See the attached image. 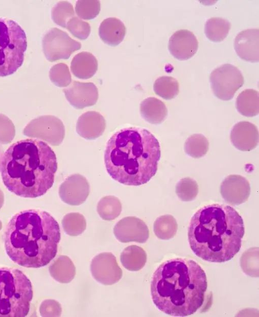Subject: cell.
Returning <instances> with one entry per match:
<instances>
[{"label":"cell","mask_w":259,"mask_h":317,"mask_svg":"<svg viewBox=\"0 0 259 317\" xmlns=\"http://www.w3.org/2000/svg\"><path fill=\"white\" fill-rule=\"evenodd\" d=\"M120 260L122 265L127 270L138 271L145 266L147 254L141 247L132 245L123 250L121 254Z\"/></svg>","instance_id":"cell-23"},{"label":"cell","mask_w":259,"mask_h":317,"mask_svg":"<svg viewBox=\"0 0 259 317\" xmlns=\"http://www.w3.org/2000/svg\"><path fill=\"white\" fill-rule=\"evenodd\" d=\"M209 79L214 95L219 99L226 101L233 97L244 82L240 70L228 63L214 69L210 74Z\"/></svg>","instance_id":"cell-8"},{"label":"cell","mask_w":259,"mask_h":317,"mask_svg":"<svg viewBox=\"0 0 259 317\" xmlns=\"http://www.w3.org/2000/svg\"><path fill=\"white\" fill-rule=\"evenodd\" d=\"M50 273L52 277L57 281L67 283L70 282L76 275V267L67 256H59L54 263L50 267Z\"/></svg>","instance_id":"cell-24"},{"label":"cell","mask_w":259,"mask_h":317,"mask_svg":"<svg viewBox=\"0 0 259 317\" xmlns=\"http://www.w3.org/2000/svg\"><path fill=\"white\" fill-rule=\"evenodd\" d=\"M63 92L69 103L78 109L95 105L99 97L97 87L92 82L74 81Z\"/></svg>","instance_id":"cell-14"},{"label":"cell","mask_w":259,"mask_h":317,"mask_svg":"<svg viewBox=\"0 0 259 317\" xmlns=\"http://www.w3.org/2000/svg\"><path fill=\"white\" fill-rule=\"evenodd\" d=\"M168 48L176 58L184 60L191 58L197 52L198 41L194 34L186 29L176 31L170 38Z\"/></svg>","instance_id":"cell-15"},{"label":"cell","mask_w":259,"mask_h":317,"mask_svg":"<svg viewBox=\"0 0 259 317\" xmlns=\"http://www.w3.org/2000/svg\"><path fill=\"white\" fill-rule=\"evenodd\" d=\"M100 8V3L98 0H79L75 7L78 16L87 20L96 17L99 14Z\"/></svg>","instance_id":"cell-33"},{"label":"cell","mask_w":259,"mask_h":317,"mask_svg":"<svg viewBox=\"0 0 259 317\" xmlns=\"http://www.w3.org/2000/svg\"><path fill=\"white\" fill-rule=\"evenodd\" d=\"M43 47L47 59L54 61L69 58L73 53L80 49L81 44L70 37L65 32L54 28L44 36Z\"/></svg>","instance_id":"cell-9"},{"label":"cell","mask_w":259,"mask_h":317,"mask_svg":"<svg viewBox=\"0 0 259 317\" xmlns=\"http://www.w3.org/2000/svg\"><path fill=\"white\" fill-rule=\"evenodd\" d=\"M90 191L89 184L86 178L79 174L68 177L61 185L59 195L65 203L78 206L83 203Z\"/></svg>","instance_id":"cell-12"},{"label":"cell","mask_w":259,"mask_h":317,"mask_svg":"<svg viewBox=\"0 0 259 317\" xmlns=\"http://www.w3.org/2000/svg\"><path fill=\"white\" fill-rule=\"evenodd\" d=\"M50 78L59 87L67 86L72 81L68 67L63 63H57L52 67L50 71Z\"/></svg>","instance_id":"cell-34"},{"label":"cell","mask_w":259,"mask_h":317,"mask_svg":"<svg viewBox=\"0 0 259 317\" xmlns=\"http://www.w3.org/2000/svg\"><path fill=\"white\" fill-rule=\"evenodd\" d=\"M71 71L79 79H87L92 77L98 69V61L90 53L81 52L76 54L70 63Z\"/></svg>","instance_id":"cell-20"},{"label":"cell","mask_w":259,"mask_h":317,"mask_svg":"<svg viewBox=\"0 0 259 317\" xmlns=\"http://www.w3.org/2000/svg\"><path fill=\"white\" fill-rule=\"evenodd\" d=\"M33 291L20 270L0 267V317H25L30 311Z\"/></svg>","instance_id":"cell-6"},{"label":"cell","mask_w":259,"mask_h":317,"mask_svg":"<svg viewBox=\"0 0 259 317\" xmlns=\"http://www.w3.org/2000/svg\"><path fill=\"white\" fill-rule=\"evenodd\" d=\"M106 126L104 117L99 112L88 111L81 115L76 124L78 134L87 140H94L100 137Z\"/></svg>","instance_id":"cell-18"},{"label":"cell","mask_w":259,"mask_h":317,"mask_svg":"<svg viewBox=\"0 0 259 317\" xmlns=\"http://www.w3.org/2000/svg\"><path fill=\"white\" fill-rule=\"evenodd\" d=\"M244 233L243 218L233 208L214 203L200 208L192 217L188 239L197 256L220 263L239 252Z\"/></svg>","instance_id":"cell-4"},{"label":"cell","mask_w":259,"mask_h":317,"mask_svg":"<svg viewBox=\"0 0 259 317\" xmlns=\"http://www.w3.org/2000/svg\"><path fill=\"white\" fill-rule=\"evenodd\" d=\"M122 211V204L118 198L109 195L102 198L98 203L97 212L105 220H112L117 217Z\"/></svg>","instance_id":"cell-26"},{"label":"cell","mask_w":259,"mask_h":317,"mask_svg":"<svg viewBox=\"0 0 259 317\" xmlns=\"http://www.w3.org/2000/svg\"><path fill=\"white\" fill-rule=\"evenodd\" d=\"M153 89L155 94L166 100L176 97L179 92V84L174 78L162 76L154 82Z\"/></svg>","instance_id":"cell-27"},{"label":"cell","mask_w":259,"mask_h":317,"mask_svg":"<svg viewBox=\"0 0 259 317\" xmlns=\"http://www.w3.org/2000/svg\"><path fill=\"white\" fill-rule=\"evenodd\" d=\"M209 148V142L207 138L202 134L191 135L184 143V151L191 157L200 158L205 155Z\"/></svg>","instance_id":"cell-28"},{"label":"cell","mask_w":259,"mask_h":317,"mask_svg":"<svg viewBox=\"0 0 259 317\" xmlns=\"http://www.w3.org/2000/svg\"><path fill=\"white\" fill-rule=\"evenodd\" d=\"M230 139L237 149L242 151H249L258 145V130L254 124L241 121L233 126Z\"/></svg>","instance_id":"cell-17"},{"label":"cell","mask_w":259,"mask_h":317,"mask_svg":"<svg viewBox=\"0 0 259 317\" xmlns=\"http://www.w3.org/2000/svg\"><path fill=\"white\" fill-rule=\"evenodd\" d=\"M60 240L58 223L48 212L39 209L16 213L6 225L3 236L9 258L19 266L34 268L51 262Z\"/></svg>","instance_id":"cell-2"},{"label":"cell","mask_w":259,"mask_h":317,"mask_svg":"<svg viewBox=\"0 0 259 317\" xmlns=\"http://www.w3.org/2000/svg\"><path fill=\"white\" fill-rule=\"evenodd\" d=\"M176 193L182 201L194 200L198 195V185L194 179L186 177L181 179L176 186Z\"/></svg>","instance_id":"cell-31"},{"label":"cell","mask_w":259,"mask_h":317,"mask_svg":"<svg viewBox=\"0 0 259 317\" xmlns=\"http://www.w3.org/2000/svg\"><path fill=\"white\" fill-rule=\"evenodd\" d=\"M27 47L21 27L13 19L0 17V77L13 74L21 66Z\"/></svg>","instance_id":"cell-7"},{"label":"cell","mask_w":259,"mask_h":317,"mask_svg":"<svg viewBox=\"0 0 259 317\" xmlns=\"http://www.w3.org/2000/svg\"><path fill=\"white\" fill-rule=\"evenodd\" d=\"M231 24L222 17H211L205 24L204 32L208 39L212 41L220 42L227 36Z\"/></svg>","instance_id":"cell-25"},{"label":"cell","mask_w":259,"mask_h":317,"mask_svg":"<svg viewBox=\"0 0 259 317\" xmlns=\"http://www.w3.org/2000/svg\"><path fill=\"white\" fill-rule=\"evenodd\" d=\"M140 112L146 121L157 124L162 123L165 120L168 115V109L162 101L150 97L140 103Z\"/></svg>","instance_id":"cell-21"},{"label":"cell","mask_w":259,"mask_h":317,"mask_svg":"<svg viewBox=\"0 0 259 317\" xmlns=\"http://www.w3.org/2000/svg\"><path fill=\"white\" fill-rule=\"evenodd\" d=\"M258 92L253 89H246L238 96L236 106L242 115L252 117L258 114Z\"/></svg>","instance_id":"cell-22"},{"label":"cell","mask_w":259,"mask_h":317,"mask_svg":"<svg viewBox=\"0 0 259 317\" xmlns=\"http://www.w3.org/2000/svg\"><path fill=\"white\" fill-rule=\"evenodd\" d=\"M159 143L148 129L124 128L108 140L104 163L109 175L119 183L137 186L148 182L157 170Z\"/></svg>","instance_id":"cell-5"},{"label":"cell","mask_w":259,"mask_h":317,"mask_svg":"<svg viewBox=\"0 0 259 317\" xmlns=\"http://www.w3.org/2000/svg\"><path fill=\"white\" fill-rule=\"evenodd\" d=\"M220 193L224 199L232 205H238L247 200L250 186L247 179L240 175L227 176L220 186Z\"/></svg>","instance_id":"cell-13"},{"label":"cell","mask_w":259,"mask_h":317,"mask_svg":"<svg viewBox=\"0 0 259 317\" xmlns=\"http://www.w3.org/2000/svg\"><path fill=\"white\" fill-rule=\"evenodd\" d=\"M207 279L201 266L192 259H171L154 272L151 282L153 303L161 311L175 316L195 313L203 304Z\"/></svg>","instance_id":"cell-3"},{"label":"cell","mask_w":259,"mask_h":317,"mask_svg":"<svg viewBox=\"0 0 259 317\" xmlns=\"http://www.w3.org/2000/svg\"><path fill=\"white\" fill-rule=\"evenodd\" d=\"M113 233L120 242L145 243L149 236V231L142 219L134 217H125L119 221L113 228Z\"/></svg>","instance_id":"cell-11"},{"label":"cell","mask_w":259,"mask_h":317,"mask_svg":"<svg viewBox=\"0 0 259 317\" xmlns=\"http://www.w3.org/2000/svg\"><path fill=\"white\" fill-rule=\"evenodd\" d=\"M124 23L116 17H109L103 20L99 28L101 39L107 44L115 46L123 40L126 34Z\"/></svg>","instance_id":"cell-19"},{"label":"cell","mask_w":259,"mask_h":317,"mask_svg":"<svg viewBox=\"0 0 259 317\" xmlns=\"http://www.w3.org/2000/svg\"><path fill=\"white\" fill-rule=\"evenodd\" d=\"M72 5L67 1L58 2L53 8L52 16L54 21L59 26L66 28L68 21L74 17Z\"/></svg>","instance_id":"cell-32"},{"label":"cell","mask_w":259,"mask_h":317,"mask_svg":"<svg viewBox=\"0 0 259 317\" xmlns=\"http://www.w3.org/2000/svg\"><path fill=\"white\" fill-rule=\"evenodd\" d=\"M67 30L76 37L84 40L86 39L90 33V26L86 21L78 17L71 18L67 22Z\"/></svg>","instance_id":"cell-35"},{"label":"cell","mask_w":259,"mask_h":317,"mask_svg":"<svg viewBox=\"0 0 259 317\" xmlns=\"http://www.w3.org/2000/svg\"><path fill=\"white\" fill-rule=\"evenodd\" d=\"M90 271L95 280L105 285L117 282L123 275L115 257L108 252L100 253L92 259Z\"/></svg>","instance_id":"cell-10"},{"label":"cell","mask_w":259,"mask_h":317,"mask_svg":"<svg viewBox=\"0 0 259 317\" xmlns=\"http://www.w3.org/2000/svg\"><path fill=\"white\" fill-rule=\"evenodd\" d=\"M258 29L243 30L234 39V50L241 59L252 62H258Z\"/></svg>","instance_id":"cell-16"},{"label":"cell","mask_w":259,"mask_h":317,"mask_svg":"<svg viewBox=\"0 0 259 317\" xmlns=\"http://www.w3.org/2000/svg\"><path fill=\"white\" fill-rule=\"evenodd\" d=\"M57 170L55 152L46 142L37 139L12 144L0 161L4 185L11 192L25 198L45 194L53 185Z\"/></svg>","instance_id":"cell-1"},{"label":"cell","mask_w":259,"mask_h":317,"mask_svg":"<svg viewBox=\"0 0 259 317\" xmlns=\"http://www.w3.org/2000/svg\"><path fill=\"white\" fill-rule=\"evenodd\" d=\"M154 232L159 239L167 240L174 237L177 232V224L171 215L158 217L154 223Z\"/></svg>","instance_id":"cell-29"},{"label":"cell","mask_w":259,"mask_h":317,"mask_svg":"<svg viewBox=\"0 0 259 317\" xmlns=\"http://www.w3.org/2000/svg\"><path fill=\"white\" fill-rule=\"evenodd\" d=\"M62 224L65 232L72 236L81 234L86 228V222L84 217L79 213H70L66 214L62 220Z\"/></svg>","instance_id":"cell-30"}]
</instances>
